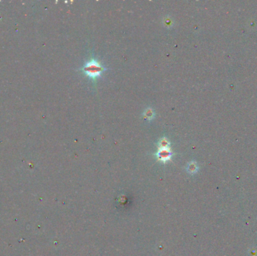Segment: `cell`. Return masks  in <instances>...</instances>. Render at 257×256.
I'll list each match as a JSON object with an SVG mask.
<instances>
[{
    "mask_svg": "<svg viewBox=\"0 0 257 256\" xmlns=\"http://www.w3.org/2000/svg\"><path fill=\"white\" fill-rule=\"evenodd\" d=\"M105 68L96 60H92L88 62H86V65L83 66V71L90 78L95 79L101 75L102 71H104Z\"/></svg>",
    "mask_w": 257,
    "mask_h": 256,
    "instance_id": "6da1fadb",
    "label": "cell"
},
{
    "mask_svg": "<svg viewBox=\"0 0 257 256\" xmlns=\"http://www.w3.org/2000/svg\"><path fill=\"white\" fill-rule=\"evenodd\" d=\"M157 156L160 159V160L163 161V162L169 160L171 157V152L170 150L169 147H160L158 152H157Z\"/></svg>",
    "mask_w": 257,
    "mask_h": 256,
    "instance_id": "7a4b0ae2",
    "label": "cell"
},
{
    "mask_svg": "<svg viewBox=\"0 0 257 256\" xmlns=\"http://www.w3.org/2000/svg\"><path fill=\"white\" fill-rule=\"evenodd\" d=\"M143 116H145V119H147V120H152L155 116L154 111H153V109H151V108H147V109L145 110V113L143 114Z\"/></svg>",
    "mask_w": 257,
    "mask_h": 256,
    "instance_id": "3957f363",
    "label": "cell"
}]
</instances>
